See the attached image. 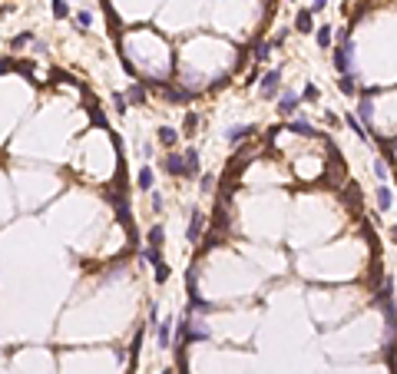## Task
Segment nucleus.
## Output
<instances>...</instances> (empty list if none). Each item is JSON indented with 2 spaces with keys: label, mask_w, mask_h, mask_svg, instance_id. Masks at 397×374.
Listing matches in <instances>:
<instances>
[{
  "label": "nucleus",
  "mask_w": 397,
  "mask_h": 374,
  "mask_svg": "<svg viewBox=\"0 0 397 374\" xmlns=\"http://www.w3.org/2000/svg\"><path fill=\"white\" fill-rule=\"evenodd\" d=\"M291 132H298V136H318L315 126H311V123H304V119H295V123H291Z\"/></svg>",
  "instance_id": "13"
},
{
  "label": "nucleus",
  "mask_w": 397,
  "mask_h": 374,
  "mask_svg": "<svg viewBox=\"0 0 397 374\" xmlns=\"http://www.w3.org/2000/svg\"><path fill=\"white\" fill-rule=\"evenodd\" d=\"M295 30H298V33H311V30H315V20H311V10H302V14L295 17Z\"/></svg>",
  "instance_id": "5"
},
{
  "label": "nucleus",
  "mask_w": 397,
  "mask_h": 374,
  "mask_svg": "<svg viewBox=\"0 0 397 374\" xmlns=\"http://www.w3.org/2000/svg\"><path fill=\"white\" fill-rule=\"evenodd\" d=\"M248 132H252V126H232L228 130V143H242Z\"/></svg>",
  "instance_id": "14"
},
{
  "label": "nucleus",
  "mask_w": 397,
  "mask_h": 374,
  "mask_svg": "<svg viewBox=\"0 0 397 374\" xmlns=\"http://www.w3.org/2000/svg\"><path fill=\"white\" fill-rule=\"evenodd\" d=\"M162 169H166L169 176H186V156L169 152V156H166V163H162Z\"/></svg>",
  "instance_id": "4"
},
{
  "label": "nucleus",
  "mask_w": 397,
  "mask_h": 374,
  "mask_svg": "<svg viewBox=\"0 0 397 374\" xmlns=\"http://www.w3.org/2000/svg\"><path fill=\"white\" fill-rule=\"evenodd\" d=\"M169 344H172V318H169V321H162V325H159V348L166 351Z\"/></svg>",
  "instance_id": "9"
},
{
  "label": "nucleus",
  "mask_w": 397,
  "mask_h": 374,
  "mask_svg": "<svg viewBox=\"0 0 397 374\" xmlns=\"http://www.w3.org/2000/svg\"><path fill=\"white\" fill-rule=\"evenodd\" d=\"M324 7H328V0H315L311 3V10H324Z\"/></svg>",
  "instance_id": "30"
},
{
  "label": "nucleus",
  "mask_w": 397,
  "mask_h": 374,
  "mask_svg": "<svg viewBox=\"0 0 397 374\" xmlns=\"http://www.w3.org/2000/svg\"><path fill=\"white\" fill-rule=\"evenodd\" d=\"M90 119H93L96 126H106V116H103V113L96 110V103H93V106H90Z\"/></svg>",
  "instance_id": "22"
},
{
  "label": "nucleus",
  "mask_w": 397,
  "mask_h": 374,
  "mask_svg": "<svg viewBox=\"0 0 397 374\" xmlns=\"http://www.w3.org/2000/svg\"><path fill=\"white\" fill-rule=\"evenodd\" d=\"M162 374H175V371H172V368H166V371H162Z\"/></svg>",
  "instance_id": "33"
},
{
  "label": "nucleus",
  "mask_w": 397,
  "mask_h": 374,
  "mask_svg": "<svg viewBox=\"0 0 397 374\" xmlns=\"http://www.w3.org/2000/svg\"><path fill=\"white\" fill-rule=\"evenodd\" d=\"M354 83H358L354 76H341V93H344V96H354V93H358V86H354Z\"/></svg>",
  "instance_id": "16"
},
{
  "label": "nucleus",
  "mask_w": 397,
  "mask_h": 374,
  "mask_svg": "<svg viewBox=\"0 0 397 374\" xmlns=\"http://www.w3.org/2000/svg\"><path fill=\"white\" fill-rule=\"evenodd\" d=\"M113 103H116V110L119 113H126V106H129V99H126L123 93H113Z\"/></svg>",
  "instance_id": "25"
},
{
  "label": "nucleus",
  "mask_w": 397,
  "mask_h": 374,
  "mask_svg": "<svg viewBox=\"0 0 397 374\" xmlns=\"http://www.w3.org/2000/svg\"><path fill=\"white\" fill-rule=\"evenodd\" d=\"M10 66H14V63H10V60H3V63H0V73H7Z\"/></svg>",
  "instance_id": "31"
},
{
  "label": "nucleus",
  "mask_w": 397,
  "mask_h": 374,
  "mask_svg": "<svg viewBox=\"0 0 397 374\" xmlns=\"http://www.w3.org/2000/svg\"><path fill=\"white\" fill-rule=\"evenodd\" d=\"M378 206L384 209V212L394 206V192H391V186H387V182H381V189H378Z\"/></svg>",
  "instance_id": "6"
},
{
  "label": "nucleus",
  "mask_w": 397,
  "mask_h": 374,
  "mask_svg": "<svg viewBox=\"0 0 397 374\" xmlns=\"http://www.w3.org/2000/svg\"><path fill=\"white\" fill-rule=\"evenodd\" d=\"M315 40H318V47H321V50H328V47H331V27H318Z\"/></svg>",
  "instance_id": "15"
},
{
  "label": "nucleus",
  "mask_w": 397,
  "mask_h": 374,
  "mask_svg": "<svg viewBox=\"0 0 397 374\" xmlns=\"http://www.w3.org/2000/svg\"><path fill=\"white\" fill-rule=\"evenodd\" d=\"M278 83H282V70H268L262 80V96L265 99H271V96L278 93Z\"/></svg>",
  "instance_id": "3"
},
{
  "label": "nucleus",
  "mask_w": 397,
  "mask_h": 374,
  "mask_svg": "<svg viewBox=\"0 0 397 374\" xmlns=\"http://www.w3.org/2000/svg\"><path fill=\"white\" fill-rule=\"evenodd\" d=\"M166 278H169V265L159 262V265H156V281H166Z\"/></svg>",
  "instance_id": "24"
},
{
  "label": "nucleus",
  "mask_w": 397,
  "mask_h": 374,
  "mask_svg": "<svg viewBox=\"0 0 397 374\" xmlns=\"http://www.w3.org/2000/svg\"><path fill=\"white\" fill-rule=\"evenodd\" d=\"M126 99H132V103H146V90H143V86L136 83V86L129 90V96H126Z\"/></svg>",
  "instance_id": "19"
},
{
  "label": "nucleus",
  "mask_w": 397,
  "mask_h": 374,
  "mask_svg": "<svg viewBox=\"0 0 397 374\" xmlns=\"http://www.w3.org/2000/svg\"><path fill=\"white\" fill-rule=\"evenodd\" d=\"M186 176H189V179H195V176H199V149H189V152H186Z\"/></svg>",
  "instance_id": "7"
},
{
  "label": "nucleus",
  "mask_w": 397,
  "mask_h": 374,
  "mask_svg": "<svg viewBox=\"0 0 397 374\" xmlns=\"http://www.w3.org/2000/svg\"><path fill=\"white\" fill-rule=\"evenodd\" d=\"M175 139H179V132L172 130V126H162V130H159V143H162V146H175Z\"/></svg>",
  "instance_id": "12"
},
{
  "label": "nucleus",
  "mask_w": 397,
  "mask_h": 374,
  "mask_svg": "<svg viewBox=\"0 0 397 374\" xmlns=\"http://www.w3.org/2000/svg\"><path fill=\"white\" fill-rule=\"evenodd\" d=\"M344 123H348V126H351V130L358 132L361 139H367V136H364V126H361V123H358V116H344Z\"/></svg>",
  "instance_id": "21"
},
{
  "label": "nucleus",
  "mask_w": 397,
  "mask_h": 374,
  "mask_svg": "<svg viewBox=\"0 0 397 374\" xmlns=\"http://www.w3.org/2000/svg\"><path fill=\"white\" fill-rule=\"evenodd\" d=\"M162 239H166V228L162 225H152L149 228V248H162Z\"/></svg>",
  "instance_id": "11"
},
{
  "label": "nucleus",
  "mask_w": 397,
  "mask_h": 374,
  "mask_svg": "<svg viewBox=\"0 0 397 374\" xmlns=\"http://www.w3.org/2000/svg\"><path fill=\"white\" fill-rule=\"evenodd\" d=\"M374 176H378L381 182H387V166L384 163H374Z\"/></svg>",
  "instance_id": "26"
},
{
  "label": "nucleus",
  "mask_w": 397,
  "mask_h": 374,
  "mask_svg": "<svg viewBox=\"0 0 397 374\" xmlns=\"http://www.w3.org/2000/svg\"><path fill=\"white\" fill-rule=\"evenodd\" d=\"M391 235H394V239H397V225H394V228H391Z\"/></svg>",
  "instance_id": "32"
},
{
  "label": "nucleus",
  "mask_w": 397,
  "mask_h": 374,
  "mask_svg": "<svg viewBox=\"0 0 397 374\" xmlns=\"http://www.w3.org/2000/svg\"><path fill=\"white\" fill-rule=\"evenodd\" d=\"M202 228H206V215H202L199 209H192V212H189V228H186V239H189V242H199Z\"/></svg>",
  "instance_id": "2"
},
{
  "label": "nucleus",
  "mask_w": 397,
  "mask_h": 374,
  "mask_svg": "<svg viewBox=\"0 0 397 374\" xmlns=\"http://www.w3.org/2000/svg\"><path fill=\"white\" fill-rule=\"evenodd\" d=\"M136 186L143 189V192H149V189H152V169L149 166H143L139 172H136Z\"/></svg>",
  "instance_id": "8"
},
{
  "label": "nucleus",
  "mask_w": 397,
  "mask_h": 374,
  "mask_svg": "<svg viewBox=\"0 0 397 374\" xmlns=\"http://www.w3.org/2000/svg\"><path fill=\"white\" fill-rule=\"evenodd\" d=\"M295 103H298V96L295 93H282V99H278V113H295Z\"/></svg>",
  "instance_id": "10"
},
{
  "label": "nucleus",
  "mask_w": 397,
  "mask_h": 374,
  "mask_svg": "<svg viewBox=\"0 0 397 374\" xmlns=\"http://www.w3.org/2000/svg\"><path fill=\"white\" fill-rule=\"evenodd\" d=\"M166 96H169V99H175V103H182V99H189V90H175V86H166Z\"/></svg>",
  "instance_id": "17"
},
{
  "label": "nucleus",
  "mask_w": 397,
  "mask_h": 374,
  "mask_svg": "<svg viewBox=\"0 0 397 374\" xmlns=\"http://www.w3.org/2000/svg\"><path fill=\"white\" fill-rule=\"evenodd\" d=\"M334 66L348 76V70H351V37H341V47L334 50Z\"/></svg>",
  "instance_id": "1"
},
{
  "label": "nucleus",
  "mask_w": 397,
  "mask_h": 374,
  "mask_svg": "<svg viewBox=\"0 0 397 374\" xmlns=\"http://www.w3.org/2000/svg\"><path fill=\"white\" fill-rule=\"evenodd\" d=\"M30 40H33V33H20V37L14 40V47H23V43H30Z\"/></svg>",
  "instance_id": "29"
},
{
  "label": "nucleus",
  "mask_w": 397,
  "mask_h": 374,
  "mask_svg": "<svg viewBox=\"0 0 397 374\" xmlns=\"http://www.w3.org/2000/svg\"><path fill=\"white\" fill-rule=\"evenodd\" d=\"M76 23H79V27L86 30V27L93 23V14H90V10H83V14H76Z\"/></svg>",
  "instance_id": "23"
},
{
  "label": "nucleus",
  "mask_w": 397,
  "mask_h": 374,
  "mask_svg": "<svg viewBox=\"0 0 397 374\" xmlns=\"http://www.w3.org/2000/svg\"><path fill=\"white\" fill-rule=\"evenodd\" d=\"M66 14H70V7H66V0H53V17H57V20H63V17H66Z\"/></svg>",
  "instance_id": "20"
},
{
  "label": "nucleus",
  "mask_w": 397,
  "mask_h": 374,
  "mask_svg": "<svg viewBox=\"0 0 397 374\" xmlns=\"http://www.w3.org/2000/svg\"><path fill=\"white\" fill-rule=\"evenodd\" d=\"M361 119H364V123H371V119H374V106H371V99H361Z\"/></svg>",
  "instance_id": "18"
},
{
  "label": "nucleus",
  "mask_w": 397,
  "mask_h": 374,
  "mask_svg": "<svg viewBox=\"0 0 397 374\" xmlns=\"http://www.w3.org/2000/svg\"><path fill=\"white\" fill-rule=\"evenodd\" d=\"M149 328H159V305L149 308Z\"/></svg>",
  "instance_id": "27"
},
{
  "label": "nucleus",
  "mask_w": 397,
  "mask_h": 374,
  "mask_svg": "<svg viewBox=\"0 0 397 374\" xmlns=\"http://www.w3.org/2000/svg\"><path fill=\"white\" fill-rule=\"evenodd\" d=\"M195 123H199V116H195V113H189V116H186V130H195Z\"/></svg>",
  "instance_id": "28"
}]
</instances>
